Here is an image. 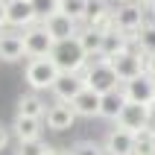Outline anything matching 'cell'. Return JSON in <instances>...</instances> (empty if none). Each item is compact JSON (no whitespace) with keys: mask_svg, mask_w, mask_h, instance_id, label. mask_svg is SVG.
Wrapping results in <instances>:
<instances>
[{"mask_svg":"<svg viewBox=\"0 0 155 155\" xmlns=\"http://www.w3.org/2000/svg\"><path fill=\"white\" fill-rule=\"evenodd\" d=\"M143 73L155 76V53H147V56H143Z\"/></svg>","mask_w":155,"mask_h":155,"instance_id":"cell-27","label":"cell"},{"mask_svg":"<svg viewBox=\"0 0 155 155\" xmlns=\"http://www.w3.org/2000/svg\"><path fill=\"white\" fill-rule=\"evenodd\" d=\"M114 3H135V0H114Z\"/></svg>","mask_w":155,"mask_h":155,"instance_id":"cell-32","label":"cell"},{"mask_svg":"<svg viewBox=\"0 0 155 155\" xmlns=\"http://www.w3.org/2000/svg\"><path fill=\"white\" fill-rule=\"evenodd\" d=\"M50 91L59 103H73L85 91V79H82V73H59V79L53 82Z\"/></svg>","mask_w":155,"mask_h":155,"instance_id":"cell-9","label":"cell"},{"mask_svg":"<svg viewBox=\"0 0 155 155\" xmlns=\"http://www.w3.org/2000/svg\"><path fill=\"white\" fill-rule=\"evenodd\" d=\"M135 50H140L143 53V56H147V53H155V24H143L138 29V32H135Z\"/></svg>","mask_w":155,"mask_h":155,"instance_id":"cell-21","label":"cell"},{"mask_svg":"<svg viewBox=\"0 0 155 155\" xmlns=\"http://www.w3.org/2000/svg\"><path fill=\"white\" fill-rule=\"evenodd\" d=\"M108 61H111V68H114V73H117L120 82H129V79L143 73V53L135 50V47L123 50L120 56H114V59H108Z\"/></svg>","mask_w":155,"mask_h":155,"instance_id":"cell-7","label":"cell"},{"mask_svg":"<svg viewBox=\"0 0 155 155\" xmlns=\"http://www.w3.org/2000/svg\"><path fill=\"white\" fill-rule=\"evenodd\" d=\"M29 3H32L38 18H47V15H53V12H59V0H29Z\"/></svg>","mask_w":155,"mask_h":155,"instance_id":"cell-26","label":"cell"},{"mask_svg":"<svg viewBox=\"0 0 155 155\" xmlns=\"http://www.w3.org/2000/svg\"><path fill=\"white\" fill-rule=\"evenodd\" d=\"M35 21H38V15H35V9H32L29 0H6V24L9 26L26 29V26H32Z\"/></svg>","mask_w":155,"mask_h":155,"instance_id":"cell-11","label":"cell"},{"mask_svg":"<svg viewBox=\"0 0 155 155\" xmlns=\"http://www.w3.org/2000/svg\"><path fill=\"white\" fill-rule=\"evenodd\" d=\"M50 59L61 73H82L85 64H88V56H85V50H82V44H79L76 35L73 38H64V41H56L53 50H50Z\"/></svg>","mask_w":155,"mask_h":155,"instance_id":"cell-1","label":"cell"},{"mask_svg":"<svg viewBox=\"0 0 155 155\" xmlns=\"http://www.w3.org/2000/svg\"><path fill=\"white\" fill-rule=\"evenodd\" d=\"M41 120L38 117H21V114H15V120H12V132H15L18 143L21 140H41Z\"/></svg>","mask_w":155,"mask_h":155,"instance_id":"cell-15","label":"cell"},{"mask_svg":"<svg viewBox=\"0 0 155 155\" xmlns=\"http://www.w3.org/2000/svg\"><path fill=\"white\" fill-rule=\"evenodd\" d=\"M61 70L53 64V59L47 56V59H29L26 61V85L32 88V91H47V88H53V82L59 79Z\"/></svg>","mask_w":155,"mask_h":155,"instance_id":"cell-3","label":"cell"},{"mask_svg":"<svg viewBox=\"0 0 155 155\" xmlns=\"http://www.w3.org/2000/svg\"><path fill=\"white\" fill-rule=\"evenodd\" d=\"M21 117H38V120H44V114H47V105L41 103V97L38 94H24L21 100H18V111Z\"/></svg>","mask_w":155,"mask_h":155,"instance_id":"cell-19","label":"cell"},{"mask_svg":"<svg viewBox=\"0 0 155 155\" xmlns=\"http://www.w3.org/2000/svg\"><path fill=\"white\" fill-rule=\"evenodd\" d=\"M123 94L129 103H140V105H149L155 108V76L149 73H140V76L123 82Z\"/></svg>","mask_w":155,"mask_h":155,"instance_id":"cell-6","label":"cell"},{"mask_svg":"<svg viewBox=\"0 0 155 155\" xmlns=\"http://www.w3.org/2000/svg\"><path fill=\"white\" fill-rule=\"evenodd\" d=\"M135 155H155V129L152 126L135 132Z\"/></svg>","mask_w":155,"mask_h":155,"instance_id":"cell-22","label":"cell"},{"mask_svg":"<svg viewBox=\"0 0 155 155\" xmlns=\"http://www.w3.org/2000/svg\"><path fill=\"white\" fill-rule=\"evenodd\" d=\"M129 47H132V38H129V35L111 29V32L103 35V50H100V56H103V59H114V56H120V53L129 50Z\"/></svg>","mask_w":155,"mask_h":155,"instance_id":"cell-18","label":"cell"},{"mask_svg":"<svg viewBox=\"0 0 155 155\" xmlns=\"http://www.w3.org/2000/svg\"><path fill=\"white\" fill-rule=\"evenodd\" d=\"M152 129H155V126H152Z\"/></svg>","mask_w":155,"mask_h":155,"instance_id":"cell-34","label":"cell"},{"mask_svg":"<svg viewBox=\"0 0 155 155\" xmlns=\"http://www.w3.org/2000/svg\"><path fill=\"white\" fill-rule=\"evenodd\" d=\"M126 103H129V100H126V94H123V88L103 94V97H100V117H105V120H117Z\"/></svg>","mask_w":155,"mask_h":155,"instance_id":"cell-16","label":"cell"},{"mask_svg":"<svg viewBox=\"0 0 155 155\" xmlns=\"http://www.w3.org/2000/svg\"><path fill=\"white\" fill-rule=\"evenodd\" d=\"M44 155H70V152H64V149H56V147H50V143H47V149H44Z\"/></svg>","mask_w":155,"mask_h":155,"instance_id":"cell-30","label":"cell"},{"mask_svg":"<svg viewBox=\"0 0 155 155\" xmlns=\"http://www.w3.org/2000/svg\"><path fill=\"white\" fill-rule=\"evenodd\" d=\"M0 59H3V61H21V59H26V53H24V35H21V32H6V29H0Z\"/></svg>","mask_w":155,"mask_h":155,"instance_id":"cell-14","label":"cell"},{"mask_svg":"<svg viewBox=\"0 0 155 155\" xmlns=\"http://www.w3.org/2000/svg\"><path fill=\"white\" fill-rule=\"evenodd\" d=\"M149 9H152V12H155V6H149Z\"/></svg>","mask_w":155,"mask_h":155,"instance_id":"cell-33","label":"cell"},{"mask_svg":"<svg viewBox=\"0 0 155 155\" xmlns=\"http://www.w3.org/2000/svg\"><path fill=\"white\" fill-rule=\"evenodd\" d=\"M53 38L50 32L44 29L41 24H32V26H26L24 29V53H26V59H47L53 50Z\"/></svg>","mask_w":155,"mask_h":155,"instance_id":"cell-4","label":"cell"},{"mask_svg":"<svg viewBox=\"0 0 155 155\" xmlns=\"http://www.w3.org/2000/svg\"><path fill=\"white\" fill-rule=\"evenodd\" d=\"M70 155H105L103 143H94V140H79L70 147Z\"/></svg>","mask_w":155,"mask_h":155,"instance_id":"cell-24","label":"cell"},{"mask_svg":"<svg viewBox=\"0 0 155 155\" xmlns=\"http://www.w3.org/2000/svg\"><path fill=\"white\" fill-rule=\"evenodd\" d=\"M6 147H9V129L3 126V123H0V152H3Z\"/></svg>","mask_w":155,"mask_h":155,"instance_id":"cell-28","label":"cell"},{"mask_svg":"<svg viewBox=\"0 0 155 155\" xmlns=\"http://www.w3.org/2000/svg\"><path fill=\"white\" fill-rule=\"evenodd\" d=\"M44 149H47V143H41V140H21L15 155H44Z\"/></svg>","mask_w":155,"mask_h":155,"instance_id":"cell-25","label":"cell"},{"mask_svg":"<svg viewBox=\"0 0 155 155\" xmlns=\"http://www.w3.org/2000/svg\"><path fill=\"white\" fill-rule=\"evenodd\" d=\"M140 6H147V9H149V6H155V0H140Z\"/></svg>","mask_w":155,"mask_h":155,"instance_id":"cell-31","label":"cell"},{"mask_svg":"<svg viewBox=\"0 0 155 155\" xmlns=\"http://www.w3.org/2000/svg\"><path fill=\"white\" fill-rule=\"evenodd\" d=\"M59 12L68 15L70 21L82 24L85 21V12H88V0H59Z\"/></svg>","mask_w":155,"mask_h":155,"instance_id":"cell-23","label":"cell"},{"mask_svg":"<svg viewBox=\"0 0 155 155\" xmlns=\"http://www.w3.org/2000/svg\"><path fill=\"white\" fill-rule=\"evenodd\" d=\"M41 26L50 32L53 41H64V38H73L79 32L76 29V21H70L68 15H61V12H53V15L41 18Z\"/></svg>","mask_w":155,"mask_h":155,"instance_id":"cell-12","label":"cell"},{"mask_svg":"<svg viewBox=\"0 0 155 155\" xmlns=\"http://www.w3.org/2000/svg\"><path fill=\"white\" fill-rule=\"evenodd\" d=\"M44 120H47V126H50L53 132H64V129L73 126L76 111H73L70 103H53L50 108H47V114H44Z\"/></svg>","mask_w":155,"mask_h":155,"instance_id":"cell-13","label":"cell"},{"mask_svg":"<svg viewBox=\"0 0 155 155\" xmlns=\"http://www.w3.org/2000/svg\"><path fill=\"white\" fill-rule=\"evenodd\" d=\"M100 97L97 91H91V88H85L82 94L73 100V111H76V117H100Z\"/></svg>","mask_w":155,"mask_h":155,"instance_id":"cell-17","label":"cell"},{"mask_svg":"<svg viewBox=\"0 0 155 155\" xmlns=\"http://www.w3.org/2000/svg\"><path fill=\"white\" fill-rule=\"evenodd\" d=\"M143 24H147V21H143L140 3H120V6L114 9V29L123 32V35H129L132 41H135V32H138Z\"/></svg>","mask_w":155,"mask_h":155,"instance_id":"cell-5","label":"cell"},{"mask_svg":"<svg viewBox=\"0 0 155 155\" xmlns=\"http://www.w3.org/2000/svg\"><path fill=\"white\" fill-rule=\"evenodd\" d=\"M6 26V0H0V29Z\"/></svg>","mask_w":155,"mask_h":155,"instance_id":"cell-29","label":"cell"},{"mask_svg":"<svg viewBox=\"0 0 155 155\" xmlns=\"http://www.w3.org/2000/svg\"><path fill=\"white\" fill-rule=\"evenodd\" d=\"M117 126L120 129H129V132L147 129V126H152V108L149 105H140V103H126L120 117H117Z\"/></svg>","mask_w":155,"mask_h":155,"instance_id":"cell-8","label":"cell"},{"mask_svg":"<svg viewBox=\"0 0 155 155\" xmlns=\"http://www.w3.org/2000/svg\"><path fill=\"white\" fill-rule=\"evenodd\" d=\"M103 149H105V155H135V132L114 126V129L105 135Z\"/></svg>","mask_w":155,"mask_h":155,"instance_id":"cell-10","label":"cell"},{"mask_svg":"<svg viewBox=\"0 0 155 155\" xmlns=\"http://www.w3.org/2000/svg\"><path fill=\"white\" fill-rule=\"evenodd\" d=\"M79 44H82V50H85V56L91 59V56H100V50H103V32H97V29H91V26H82L76 32Z\"/></svg>","mask_w":155,"mask_h":155,"instance_id":"cell-20","label":"cell"},{"mask_svg":"<svg viewBox=\"0 0 155 155\" xmlns=\"http://www.w3.org/2000/svg\"><path fill=\"white\" fill-rule=\"evenodd\" d=\"M82 79H85V88H91V91H97V94L117 91V85H120V79H117V73H114V68H111V61L103 59V56H100L97 61H91V64H85Z\"/></svg>","mask_w":155,"mask_h":155,"instance_id":"cell-2","label":"cell"}]
</instances>
